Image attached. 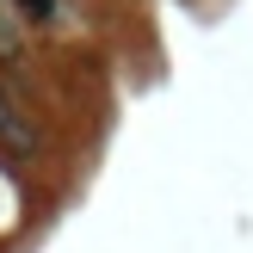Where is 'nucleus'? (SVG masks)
<instances>
[{
    "label": "nucleus",
    "mask_w": 253,
    "mask_h": 253,
    "mask_svg": "<svg viewBox=\"0 0 253 253\" xmlns=\"http://www.w3.org/2000/svg\"><path fill=\"white\" fill-rule=\"evenodd\" d=\"M0 142H6V148H19V155L31 148V124H25V111H19V105H12V93H6V86H0Z\"/></svg>",
    "instance_id": "obj_1"
},
{
    "label": "nucleus",
    "mask_w": 253,
    "mask_h": 253,
    "mask_svg": "<svg viewBox=\"0 0 253 253\" xmlns=\"http://www.w3.org/2000/svg\"><path fill=\"white\" fill-rule=\"evenodd\" d=\"M19 19L37 25V31H56L62 25V0H19Z\"/></svg>",
    "instance_id": "obj_2"
}]
</instances>
